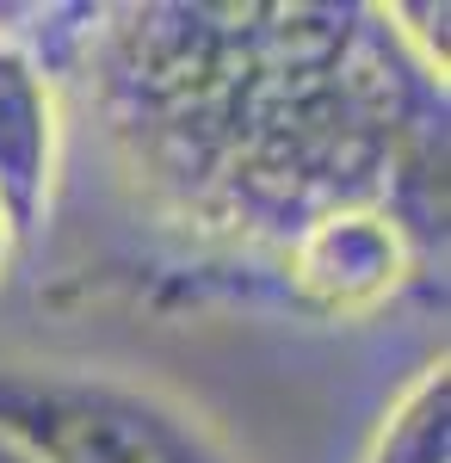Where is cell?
I'll use <instances>...</instances> for the list:
<instances>
[{
    "label": "cell",
    "mask_w": 451,
    "mask_h": 463,
    "mask_svg": "<svg viewBox=\"0 0 451 463\" xmlns=\"http://www.w3.org/2000/svg\"><path fill=\"white\" fill-rule=\"evenodd\" d=\"M87 80L124 167L235 241L291 248L359 204L408 222L446 137L378 6H124Z\"/></svg>",
    "instance_id": "obj_1"
},
{
    "label": "cell",
    "mask_w": 451,
    "mask_h": 463,
    "mask_svg": "<svg viewBox=\"0 0 451 463\" xmlns=\"http://www.w3.org/2000/svg\"><path fill=\"white\" fill-rule=\"evenodd\" d=\"M56 174H62L56 87L32 50L0 37V222L13 235V253H32L43 241Z\"/></svg>",
    "instance_id": "obj_4"
},
{
    "label": "cell",
    "mask_w": 451,
    "mask_h": 463,
    "mask_svg": "<svg viewBox=\"0 0 451 463\" xmlns=\"http://www.w3.org/2000/svg\"><path fill=\"white\" fill-rule=\"evenodd\" d=\"M0 463H32V458H19V451H13V445H0Z\"/></svg>",
    "instance_id": "obj_7"
},
{
    "label": "cell",
    "mask_w": 451,
    "mask_h": 463,
    "mask_svg": "<svg viewBox=\"0 0 451 463\" xmlns=\"http://www.w3.org/2000/svg\"><path fill=\"white\" fill-rule=\"evenodd\" d=\"M359 463H451V371L446 358L420 364L408 390L383 408Z\"/></svg>",
    "instance_id": "obj_5"
},
{
    "label": "cell",
    "mask_w": 451,
    "mask_h": 463,
    "mask_svg": "<svg viewBox=\"0 0 451 463\" xmlns=\"http://www.w3.org/2000/svg\"><path fill=\"white\" fill-rule=\"evenodd\" d=\"M0 445L32 463H242L179 395L43 358H0Z\"/></svg>",
    "instance_id": "obj_2"
},
{
    "label": "cell",
    "mask_w": 451,
    "mask_h": 463,
    "mask_svg": "<svg viewBox=\"0 0 451 463\" xmlns=\"http://www.w3.org/2000/svg\"><path fill=\"white\" fill-rule=\"evenodd\" d=\"M19 253H13V235H6V222H0V279H6V266H13Z\"/></svg>",
    "instance_id": "obj_6"
},
{
    "label": "cell",
    "mask_w": 451,
    "mask_h": 463,
    "mask_svg": "<svg viewBox=\"0 0 451 463\" xmlns=\"http://www.w3.org/2000/svg\"><path fill=\"white\" fill-rule=\"evenodd\" d=\"M420 272L415 229L389 211H328L284 248V279L315 316H371Z\"/></svg>",
    "instance_id": "obj_3"
}]
</instances>
